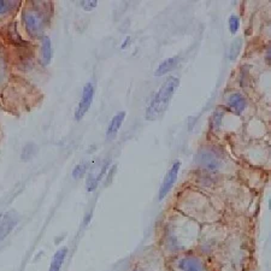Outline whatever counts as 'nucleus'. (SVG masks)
Instances as JSON below:
<instances>
[{"instance_id":"20e7f679","label":"nucleus","mask_w":271,"mask_h":271,"mask_svg":"<svg viewBox=\"0 0 271 271\" xmlns=\"http://www.w3.org/2000/svg\"><path fill=\"white\" fill-rule=\"evenodd\" d=\"M94 85L92 82L86 83L82 90V95H81V100L75 111V120H82L86 113L90 111V105L93 103V98H94Z\"/></svg>"},{"instance_id":"6e6552de","label":"nucleus","mask_w":271,"mask_h":271,"mask_svg":"<svg viewBox=\"0 0 271 271\" xmlns=\"http://www.w3.org/2000/svg\"><path fill=\"white\" fill-rule=\"evenodd\" d=\"M126 113L124 111H121V112L116 113L115 116L112 117V120L110 121L108 123V129H106V136H108V140H113V139L117 136L118 131H120L121 126L124 122V118H126Z\"/></svg>"},{"instance_id":"423d86ee","label":"nucleus","mask_w":271,"mask_h":271,"mask_svg":"<svg viewBox=\"0 0 271 271\" xmlns=\"http://www.w3.org/2000/svg\"><path fill=\"white\" fill-rule=\"evenodd\" d=\"M108 162H104L100 166H99V170H95V166L92 171H90V175L87 176V191L88 192H93L97 189L99 182L100 180L103 179L104 175L106 174L108 171Z\"/></svg>"},{"instance_id":"f8f14e48","label":"nucleus","mask_w":271,"mask_h":271,"mask_svg":"<svg viewBox=\"0 0 271 271\" xmlns=\"http://www.w3.org/2000/svg\"><path fill=\"white\" fill-rule=\"evenodd\" d=\"M53 57V50H52V42L49 36L41 37V62L45 67L50 65L51 60Z\"/></svg>"},{"instance_id":"ddd939ff","label":"nucleus","mask_w":271,"mask_h":271,"mask_svg":"<svg viewBox=\"0 0 271 271\" xmlns=\"http://www.w3.org/2000/svg\"><path fill=\"white\" fill-rule=\"evenodd\" d=\"M67 254H68V247L59 248V250L54 253V255H53L49 271H60L63 264H64L65 258H67Z\"/></svg>"},{"instance_id":"39448f33","label":"nucleus","mask_w":271,"mask_h":271,"mask_svg":"<svg viewBox=\"0 0 271 271\" xmlns=\"http://www.w3.org/2000/svg\"><path fill=\"white\" fill-rule=\"evenodd\" d=\"M180 168H181V162H175L171 165V168L169 169V171L166 173L165 177H164L163 182L161 184V188H159V200H163L164 198L169 194V192L173 189L177 181V176H179Z\"/></svg>"},{"instance_id":"2eb2a0df","label":"nucleus","mask_w":271,"mask_h":271,"mask_svg":"<svg viewBox=\"0 0 271 271\" xmlns=\"http://www.w3.org/2000/svg\"><path fill=\"white\" fill-rule=\"evenodd\" d=\"M242 47V40L240 37L235 39L234 41L232 42L230 45V51H229V58L232 60H235L240 54V51H241Z\"/></svg>"},{"instance_id":"a211bd4d","label":"nucleus","mask_w":271,"mask_h":271,"mask_svg":"<svg viewBox=\"0 0 271 271\" xmlns=\"http://www.w3.org/2000/svg\"><path fill=\"white\" fill-rule=\"evenodd\" d=\"M18 6L17 1H0V15L7 14Z\"/></svg>"},{"instance_id":"f3484780","label":"nucleus","mask_w":271,"mask_h":271,"mask_svg":"<svg viewBox=\"0 0 271 271\" xmlns=\"http://www.w3.org/2000/svg\"><path fill=\"white\" fill-rule=\"evenodd\" d=\"M228 25H229V30L232 34H236L237 30L240 28V18L236 15H232L228 19Z\"/></svg>"},{"instance_id":"7ed1b4c3","label":"nucleus","mask_w":271,"mask_h":271,"mask_svg":"<svg viewBox=\"0 0 271 271\" xmlns=\"http://www.w3.org/2000/svg\"><path fill=\"white\" fill-rule=\"evenodd\" d=\"M197 163L200 168L205 169L210 173H216L222 166L219 157L211 149H201L197 156Z\"/></svg>"},{"instance_id":"412c9836","label":"nucleus","mask_w":271,"mask_h":271,"mask_svg":"<svg viewBox=\"0 0 271 271\" xmlns=\"http://www.w3.org/2000/svg\"><path fill=\"white\" fill-rule=\"evenodd\" d=\"M222 117H223V113L222 112H216L214 116V124L216 128H218L219 124H221V121H222Z\"/></svg>"},{"instance_id":"4be33fe9","label":"nucleus","mask_w":271,"mask_h":271,"mask_svg":"<svg viewBox=\"0 0 271 271\" xmlns=\"http://www.w3.org/2000/svg\"><path fill=\"white\" fill-rule=\"evenodd\" d=\"M0 218H1V214H0Z\"/></svg>"},{"instance_id":"9b49d317","label":"nucleus","mask_w":271,"mask_h":271,"mask_svg":"<svg viewBox=\"0 0 271 271\" xmlns=\"http://www.w3.org/2000/svg\"><path fill=\"white\" fill-rule=\"evenodd\" d=\"M179 62H180L179 55H175V57L168 58V59H165V60H164V62H162L161 64H159V67L157 68V70H156V72H154V75H156V76H164V75H166V74H168V72H170L171 70H174L175 68L177 67Z\"/></svg>"},{"instance_id":"dca6fc26","label":"nucleus","mask_w":271,"mask_h":271,"mask_svg":"<svg viewBox=\"0 0 271 271\" xmlns=\"http://www.w3.org/2000/svg\"><path fill=\"white\" fill-rule=\"evenodd\" d=\"M87 169H88V164L86 162H82V163L77 164L75 166L74 170H72V177L75 180H80L85 176L86 173H87Z\"/></svg>"},{"instance_id":"0eeeda50","label":"nucleus","mask_w":271,"mask_h":271,"mask_svg":"<svg viewBox=\"0 0 271 271\" xmlns=\"http://www.w3.org/2000/svg\"><path fill=\"white\" fill-rule=\"evenodd\" d=\"M17 222H18V217L16 214H12V212H7L2 217V221L0 223V240L5 239L12 232V229L16 227Z\"/></svg>"},{"instance_id":"6ab92c4d","label":"nucleus","mask_w":271,"mask_h":271,"mask_svg":"<svg viewBox=\"0 0 271 271\" xmlns=\"http://www.w3.org/2000/svg\"><path fill=\"white\" fill-rule=\"evenodd\" d=\"M81 6H82L83 10L86 11H92L93 9L98 6V1L95 0H88V1H81Z\"/></svg>"},{"instance_id":"4468645a","label":"nucleus","mask_w":271,"mask_h":271,"mask_svg":"<svg viewBox=\"0 0 271 271\" xmlns=\"http://www.w3.org/2000/svg\"><path fill=\"white\" fill-rule=\"evenodd\" d=\"M36 153H37V146L35 145L34 143L27 144V145L22 148V152H21L22 161L24 162L30 161V159L34 158V157L36 156Z\"/></svg>"},{"instance_id":"f257e3e1","label":"nucleus","mask_w":271,"mask_h":271,"mask_svg":"<svg viewBox=\"0 0 271 271\" xmlns=\"http://www.w3.org/2000/svg\"><path fill=\"white\" fill-rule=\"evenodd\" d=\"M52 4L45 1H33L22 12V22L24 29L33 37L41 36L45 28L49 24Z\"/></svg>"},{"instance_id":"aec40b11","label":"nucleus","mask_w":271,"mask_h":271,"mask_svg":"<svg viewBox=\"0 0 271 271\" xmlns=\"http://www.w3.org/2000/svg\"><path fill=\"white\" fill-rule=\"evenodd\" d=\"M5 75H6V63H5L2 52L0 51V82L4 80Z\"/></svg>"},{"instance_id":"f03ea898","label":"nucleus","mask_w":271,"mask_h":271,"mask_svg":"<svg viewBox=\"0 0 271 271\" xmlns=\"http://www.w3.org/2000/svg\"><path fill=\"white\" fill-rule=\"evenodd\" d=\"M179 86L180 80L177 77H175V76H170V77H168L164 81L158 92L152 98L147 110H146V120L156 121L165 113L166 108L170 105L171 99H173L174 94L176 93Z\"/></svg>"},{"instance_id":"9d476101","label":"nucleus","mask_w":271,"mask_h":271,"mask_svg":"<svg viewBox=\"0 0 271 271\" xmlns=\"http://www.w3.org/2000/svg\"><path fill=\"white\" fill-rule=\"evenodd\" d=\"M179 269L181 271H205L201 260L196 257H184L180 259Z\"/></svg>"},{"instance_id":"1a4fd4ad","label":"nucleus","mask_w":271,"mask_h":271,"mask_svg":"<svg viewBox=\"0 0 271 271\" xmlns=\"http://www.w3.org/2000/svg\"><path fill=\"white\" fill-rule=\"evenodd\" d=\"M228 106L235 115H241L247 106L246 98L241 93H233L228 98Z\"/></svg>"}]
</instances>
